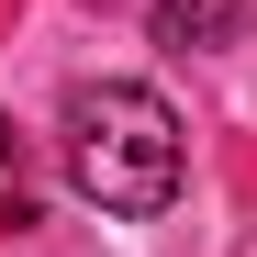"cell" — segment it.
<instances>
[{
	"instance_id": "1",
	"label": "cell",
	"mask_w": 257,
	"mask_h": 257,
	"mask_svg": "<svg viewBox=\"0 0 257 257\" xmlns=\"http://www.w3.org/2000/svg\"><path fill=\"white\" fill-rule=\"evenodd\" d=\"M179 112H168L146 78H90V90H67V190L112 212V224H146V212L179 201Z\"/></svg>"
},
{
	"instance_id": "2",
	"label": "cell",
	"mask_w": 257,
	"mask_h": 257,
	"mask_svg": "<svg viewBox=\"0 0 257 257\" xmlns=\"http://www.w3.org/2000/svg\"><path fill=\"white\" fill-rule=\"evenodd\" d=\"M157 45H179V56H224L235 34H246V0H157Z\"/></svg>"
},
{
	"instance_id": "3",
	"label": "cell",
	"mask_w": 257,
	"mask_h": 257,
	"mask_svg": "<svg viewBox=\"0 0 257 257\" xmlns=\"http://www.w3.org/2000/svg\"><path fill=\"white\" fill-rule=\"evenodd\" d=\"M0 224H34V157L12 123H0Z\"/></svg>"
}]
</instances>
